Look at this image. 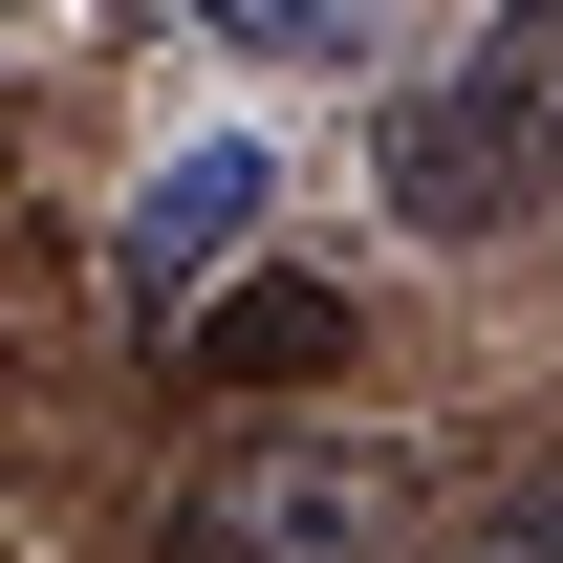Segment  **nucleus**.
Listing matches in <instances>:
<instances>
[{"instance_id": "1", "label": "nucleus", "mask_w": 563, "mask_h": 563, "mask_svg": "<svg viewBox=\"0 0 563 563\" xmlns=\"http://www.w3.org/2000/svg\"><path fill=\"white\" fill-rule=\"evenodd\" d=\"M390 217H412V239H520V217H563V0H498L477 44L390 109Z\"/></svg>"}, {"instance_id": "2", "label": "nucleus", "mask_w": 563, "mask_h": 563, "mask_svg": "<svg viewBox=\"0 0 563 563\" xmlns=\"http://www.w3.org/2000/svg\"><path fill=\"white\" fill-rule=\"evenodd\" d=\"M412 520V455L390 433H261V455H217L174 498V563H368Z\"/></svg>"}, {"instance_id": "3", "label": "nucleus", "mask_w": 563, "mask_h": 563, "mask_svg": "<svg viewBox=\"0 0 563 563\" xmlns=\"http://www.w3.org/2000/svg\"><path fill=\"white\" fill-rule=\"evenodd\" d=\"M261 196H282V152H261V131L152 152V196H131V325H196L217 282H239V239H261Z\"/></svg>"}, {"instance_id": "4", "label": "nucleus", "mask_w": 563, "mask_h": 563, "mask_svg": "<svg viewBox=\"0 0 563 563\" xmlns=\"http://www.w3.org/2000/svg\"><path fill=\"white\" fill-rule=\"evenodd\" d=\"M174 347H196L217 390H282V368H325V347H347V303H303V282H239V303H196V325H174Z\"/></svg>"}, {"instance_id": "5", "label": "nucleus", "mask_w": 563, "mask_h": 563, "mask_svg": "<svg viewBox=\"0 0 563 563\" xmlns=\"http://www.w3.org/2000/svg\"><path fill=\"white\" fill-rule=\"evenodd\" d=\"M217 44H239V66H347L368 44V0H196Z\"/></svg>"}, {"instance_id": "6", "label": "nucleus", "mask_w": 563, "mask_h": 563, "mask_svg": "<svg viewBox=\"0 0 563 563\" xmlns=\"http://www.w3.org/2000/svg\"><path fill=\"white\" fill-rule=\"evenodd\" d=\"M455 563H563V477H520V498H498V520H477Z\"/></svg>"}, {"instance_id": "7", "label": "nucleus", "mask_w": 563, "mask_h": 563, "mask_svg": "<svg viewBox=\"0 0 563 563\" xmlns=\"http://www.w3.org/2000/svg\"><path fill=\"white\" fill-rule=\"evenodd\" d=\"M109 22H196V0H109Z\"/></svg>"}]
</instances>
